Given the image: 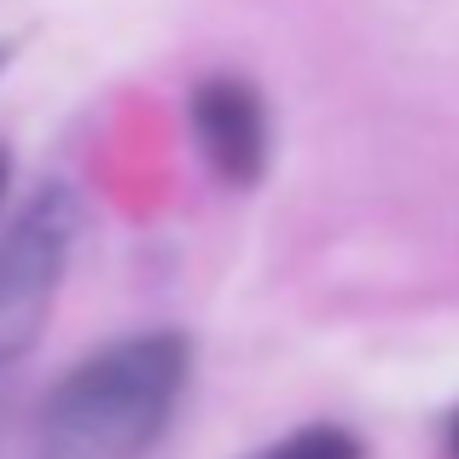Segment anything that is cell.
Segmentation results:
<instances>
[{"label":"cell","mask_w":459,"mask_h":459,"mask_svg":"<svg viewBox=\"0 0 459 459\" xmlns=\"http://www.w3.org/2000/svg\"><path fill=\"white\" fill-rule=\"evenodd\" d=\"M192 378L180 332H140L76 360L41 407L47 459H140L169 430Z\"/></svg>","instance_id":"cell-1"},{"label":"cell","mask_w":459,"mask_h":459,"mask_svg":"<svg viewBox=\"0 0 459 459\" xmlns=\"http://www.w3.org/2000/svg\"><path fill=\"white\" fill-rule=\"evenodd\" d=\"M76 233H82V204L65 180L41 186L0 233V372L35 349L47 314H53L58 280L70 268Z\"/></svg>","instance_id":"cell-2"},{"label":"cell","mask_w":459,"mask_h":459,"mask_svg":"<svg viewBox=\"0 0 459 459\" xmlns=\"http://www.w3.org/2000/svg\"><path fill=\"white\" fill-rule=\"evenodd\" d=\"M192 134L227 186H256L268 169V105L245 76H210L192 88Z\"/></svg>","instance_id":"cell-3"},{"label":"cell","mask_w":459,"mask_h":459,"mask_svg":"<svg viewBox=\"0 0 459 459\" xmlns=\"http://www.w3.org/2000/svg\"><path fill=\"white\" fill-rule=\"evenodd\" d=\"M250 459H367V448L343 425H308V430H297V437L273 442V448H262Z\"/></svg>","instance_id":"cell-4"},{"label":"cell","mask_w":459,"mask_h":459,"mask_svg":"<svg viewBox=\"0 0 459 459\" xmlns=\"http://www.w3.org/2000/svg\"><path fill=\"white\" fill-rule=\"evenodd\" d=\"M0 425H6V372H0Z\"/></svg>","instance_id":"cell-5"},{"label":"cell","mask_w":459,"mask_h":459,"mask_svg":"<svg viewBox=\"0 0 459 459\" xmlns=\"http://www.w3.org/2000/svg\"><path fill=\"white\" fill-rule=\"evenodd\" d=\"M448 442H454V454H459V413H454V425H448Z\"/></svg>","instance_id":"cell-6"},{"label":"cell","mask_w":459,"mask_h":459,"mask_svg":"<svg viewBox=\"0 0 459 459\" xmlns=\"http://www.w3.org/2000/svg\"><path fill=\"white\" fill-rule=\"evenodd\" d=\"M0 186H6V152H0Z\"/></svg>","instance_id":"cell-7"},{"label":"cell","mask_w":459,"mask_h":459,"mask_svg":"<svg viewBox=\"0 0 459 459\" xmlns=\"http://www.w3.org/2000/svg\"><path fill=\"white\" fill-rule=\"evenodd\" d=\"M0 70H6V47H0Z\"/></svg>","instance_id":"cell-8"}]
</instances>
